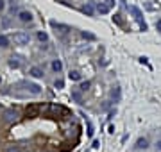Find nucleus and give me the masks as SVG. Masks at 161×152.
<instances>
[{"label": "nucleus", "instance_id": "20", "mask_svg": "<svg viewBox=\"0 0 161 152\" xmlns=\"http://www.w3.org/2000/svg\"><path fill=\"white\" fill-rule=\"evenodd\" d=\"M111 97H113L115 100H118V99H120V88H115V90L111 91Z\"/></svg>", "mask_w": 161, "mask_h": 152}, {"label": "nucleus", "instance_id": "19", "mask_svg": "<svg viewBox=\"0 0 161 152\" xmlns=\"http://www.w3.org/2000/svg\"><path fill=\"white\" fill-rule=\"evenodd\" d=\"M90 86H91V82H90V81H86V82H82V84L79 86V90H81V91H88V88H90Z\"/></svg>", "mask_w": 161, "mask_h": 152}, {"label": "nucleus", "instance_id": "3", "mask_svg": "<svg viewBox=\"0 0 161 152\" xmlns=\"http://www.w3.org/2000/svg\"><path fill=\"white\" fill-rule=\"evenodd\" d=\"M127 9H129V13H131V14L134 16V20H136V22L143 23V14H142V11H140V9H138L136 5H129Z\"/></svg>", "mask_w": 161, "mask_h": 152}, {"label": "nucleus", "instance_id": "16", "mask_svg": "<svg viewBox=\"0 0 161 152\" xmlns=\"http://www.w3.org/2000/svg\"><path fill=\"white\" fill-rule=\"evenodd\" d=\"M72 99H73L75 102H82V95H81V91H72Z\"/></svg>", "mask_w": 161, "mask_h": 152}, {"label": "nucleus", "instance_id": "1", "mask_svg": "<svg viewBox=\"0 0 161 152\" xmlns=\"http://www.w3.org/2000/svg\"><path fill=\"white\" fill-rule=\"evenodd\" d=\"M48 106H43V104H30L29 108H27V116L29 118H36V116H39V113L41 111H45Z\"/></svg>", "mask_w": 161, "mask_h": 152}, {"label": "nucleus", "instance_id": "14", "mask_svg": "<svg viewBox=\"0 0 161 152\" xmlns=\"http://www.w3.org/2000/svg\"><path fill=\"white\" fill-rule=\"evenodd\" d=\"M0 47H2V48L9 47V38H7L5 34H0Z\"/></svg>", "mask_w": 161, "mask_h": 152}, {"label": "nucleus", "instance_id": "6", "mask_svg": "<svg viewBox=\"0 0 161 152\" xmlns=\"http://www.w3.org/2000/svg\"><path fill=\"white\" fill-rule=\"evenodd\" d=\"M50 25H52L54 29H57L59 32H68V30H70V27H68V25H65V23H57L56 20H52V22H50Z\"/></svg>", "mask_w": 161, "mask_h": 152}, {"label": "nucleus", "instance_id": "28", "mask_svg": "<svg viewBox=\"0 0 161 152\" xmlns=\"http://www.w3.org/2000/svg\"><path fill=\"white\" fill-rule=\"evenodd\" d=\"M156 29L161 32V20H158V22H156Z\"/></svg>", "mask_w": 161, "mask_h": 152}, {"label": "nucleus", "instance_id": "10", "mask_svg": "<svg viewBox=\"0 0 161 152\" xmlns=\"http://www.w3.org/2000/svg\"><path fill=\"white\" fill-rule=\"evenodd\" d=\"M82 13H84L86 16H93V13H95L93 4H86V5H82Z\"/></svg>", "mask_w": 161, "mask_h": 152}, {"label": "nucleus", "instance_id": "21", "mask_svg": "<svg viewBox=\"0 0 161 152\" xmlns=\"http://www.w3.org/2000/svg\"><path fill=\"white\" fill-rule=\"evenodd\" d=\"M9 66H11V68H18V66H20V61H16V59L13 57V59L9 61Z\"/></svg>", "mask_w": 161, "mask_h": 152}, {"label": "nucleus", "instance_id": "26", "mask_svg": "<svg viewBox=\"0 0 161 152\" xmlns=\"http://www.w3.org/2000/svg\"><path fill=\"white\" fill-rule=\"evenodd\" d=\"M106 4H108V7H113L115 5V0H106Z\"/></svg>", "mask_w": 161, "mask_h": 152}, {"label": "nucleus", "instance_id": "29", "mask_svg": "<svg viewBox=\"0 0 161 152\" xmlns=\"http://www.w3.org/2000/svg\"><path fill=\"white\" fill-rule=\"evenodd\" d=\"M156 149H158V151L161 152V142H158V143H156Z\"/></svg>", "mask_w": 161, "mask_h": 152}, {"label": "nucleus", "instance_id": "17", "mask_svg": "<svg viewBox=\"0 0 161 152\" xmlns=\"http://www.w3.org/2000/svg\"><path fill=\"white\" fill-rule=\"evenodd\" d=\"M54 88H57V90H63V88H65V81H63V79H56V82H54Z\"/></svg>", "mask_w": 161, "mask_h": 152}, {"label": "nucleus", "instance_id": "2", "mask_svg": "<svg viewBox=\"0 0 161 152\" xmlns=\"http://www.w3.org/2000/svg\"><path fill=\"white\" fill-rule=\"evenodd\" d=\"M29 41H30V36L27 32H16L14 34V43L16 45H29Z\"/></svg>", "mask_w": 161, "mask_h": 152}, {"label": "nucleus", "instance_id": "22", "mask_svg": "<svg viewBox=\"0 0 161 152\" xmlns=\"http://www.w3.org/2000/svg\"><path fill=\"white\" fill-rule=\"evenodd\" d=\"M88 136H93V125L88 124Z\"/></svg>", "mask_w": 161, "mask_h": 152}, {"label": "nucleus", "instance_id": "4", "mask_svg": "<svg viewBox=\"0 0 161 152\" xmlns=\"http://www.w3.org/2000/svg\"><path fill=\"white\" fill-rule=\"evenodd\" d=\"M18 18H20V22L29 23V22H32V13L30 11H20L18 13Z\"/></svg>", "mask_w": 161, "mask_h": 152}, {"label": "nucleus", "instance_id": "25", "mask_svg": "<svg viewBox=\"0 0 161 152\" xmlns=\"http://www.w3.org/2000/svg\"><path fill=\"white\" fill-rule=\"evenodd\" d=\"M5 152H20V149L18 147H11V149H7Z\"/></svg>", "mask_w": 161, "mask_h": 152}, {"label": "nucleus", "instance_id": "8", "mask_svg": "<svg viewBox=\"0 0 161 152\" xmlns=\"http://www.w3.org/2000/svg\"><path fill=\"white\" fill-rule=\"evenodd\" d=\"M4 120H5V122H14V120H16V111H14V109H7L5 115H4Z\"/></svg>", "mask_w": 161, "mask_h": 152}, {"label": "nucleus", "instance_id": "23", "mask_svg": "<svg viewBox=\"0 0 161 152\" xmlns=\"http://www.w3.org/2000/svg\"><path fill=\"white\" fill-rule=\"evenodd\" d=\"M91 147H93V149H99V147H100V142H99V140H93Z\"/></svg>", "mask_w": 161, "mask_h": 152}, {"label": "nucleus", "instance_id": "18", "mask_svg": "<svg viewBox=\"0 0 161 152\" xmlns=\"http://www.w3.org/2000/svg\"><path fill=\"white\" fill-rule=\"evenodd\" d=\"M81 36H82V38H84V39H90V41H93V39H95V36H93V34H91V32H86V30H84V32H82V34H81Z\"/></svg>", "mask_w": 161, "mask_h": 152}, {"label": "nucleus", "instance_id": "15", "mask_svg": "<svg viewBox=\"0 0 161 152\" xmlns=\"http://www.w3.org/2000/svg\"><path fill=\"white\" fill-rule=\"evenodd\" d=\"M136 147H138V149H147V147H149V142H147L145 138H140L138 143H136Z\"/></svg>", "mask_w": 161, "mask_h": 152}, {"label": "nucleus", "instance_id": "12", "mask_svg": "<svg viewBox=\"0 0 161 152\" xmlns=\"http://www.w3.org/2000/svg\"><path fill=\"white\" fill-rule=\"evenodd\" d=\"M36 38H38V41H41V43H47V41H48V34H47L45 30H39V32L36 34Z\"/></svg>", "mask_w": 161, "mask_h": 152}, {"label": "nucleus", "instance_id": "24", "mask_svg": "<svg viewBox=\"0 0 161 152\" xmlns=\"http://www.w3.org/2000/svg\"><path fill=\"white\" fill-rule=\"evenodd\" d=\"M113 22H116L118 25H122V20H120V16H118V14H116V16H113Z\"/></svg>", "mask_w": 161, "mask_h": 152}, {"label": "nucleus", "instance_id": "13", "mask_svg": "<svg viewBox=\"0 0 161 152\" xmlns=\"http://www.w3.org/2000/svg\"><path fill=\"white\" fill-rule=\"evenodd\" d=\"M68 77H70V81H81V73H79L77 70H72V72L68 73Z\"/></svg>", "mask_w": 161, "mask_h": 152}, {"label": "nucleus", "instance_id": "27", "mask_svg": "<svg viewBox=\"0 0 161 152\" xmlns=\"http://www.w3.org/2000/svg\"><path fill=\"white\" fill-rule=\"evenodd\" d=\"M4 9H5V2H4V0H0V13H2Z\"/></svg>", "mask_w": 161, "mask_h": 152}, {"label": "nucleus", "instance_id": "11", "mask_svg": "<svg viewBox=\"0 0 161 152\" xmlns=\"http://www.w3.org/2000/svg\"><path fill=\"white\" fill-rule=\"evenodd\" d=\"M50 66H52V70H54V72H56V73H59V72H61V70H63V63H61V61H59V59H54V61H52V65H50Z\"/></svg>", "mask_w": 161, "mask_h": 152}, {"label": "nucleus", "instance_id": "30", "mask_svg": "<svg viewBox=\"0 0 161 152\" xmlns=\"http://www.w3.org/2000/svg\"><path fill=\"white\" fill-rule=\"evenodd\" d=\"M0 82H2V79H0Z\"/></svg>", "mask_w": 161, "mask_h": 152}, {"label": "nucleus", "instance_id": "5", "mask_svg": "<svg viewBox=\"0 0 161 152\" xmlns=\"http://www.w3.org/2000/svg\"><path fill=\"white\" fill-rule=\"evenodd\" d=\"M29 75H30V77H34V79H43V75H45V73H43V70H41L39 66H32V68L29 70Z\"/></svg>", "mask_w": 161, "mask_h": 152}, {"label": "nucleus", "instance_id": "9", "mask_svg": "<svg viewBox=\"0 0 161 152\" xmlns=\"http://www.w3.org/2000/svg\"><path fill=\"white\" fill-rule=\"evenodd\" d=\"M95 7H97V11H99L100 14H108V13H109V7H108V4H104V2H99Z\"/></svg>", "mask_w": 161, "mask_h": 152}, {"label": "nucleus", "instance_id": "7", "mask_svg": "<svg viewBox=\"0 0 161 152\" xmlns=\"http://www.w3.org/2000/svg\"><path fill=\"white\" fill-rule=\"evenodd\" d=\"M27 90H29V93H32V95H39V93H41V88H39L38 84H34V82H29V84H27Z\"/></svg>", "mask_w": 161, "mask_h": 152}]
</instances>
